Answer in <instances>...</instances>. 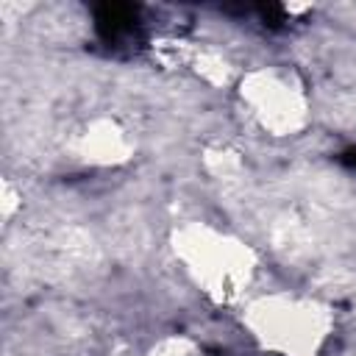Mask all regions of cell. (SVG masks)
<instances>
[{"label": "cell", "mask_w": 356, "mask_h": 356, "mask_svg": "<svg viewBox=\"0 0 356 356\" xmlns=\"http://www.w3.org/2000/svg\"><path fill=\"white\" fill-rule=\"evenodd\" d=\"M72 150L86 164L114 167V164H120V161L128 159L131 139H128V131L117 120H111V117H95V120H89L75 134Z\"/></svg>", "instance_id": "cell-4"}, {"label": "cell", "mask_w": 356, "mask_h": 356, "mask_svg": "<svg viewBox=\"0 0 356 356\" xmlns=\"http://www.w3.org/2000/svg\"><path fill=\"white\" fill-rule=\"evenodd\" d=\"M239 97L253 122L273 136H292L309 120V100L292 72L264 67L242 75Z\"/></svg>", "instance_id": "cell-3"}, {"label": "cell", "mask_w": 356, "mask_h": 356, "mask_svg": "<svg viewBox=\"0 0 356 356\" xmlns=\"http://www.w3.org/2000/svg\"><path fill=\"white\" fill-rule=\"evenodd\" d=\"M172 248L186 275L214 303L239 300L253 281V273H256L253 250L236 236L222 234L211 225H203V222L184 225L175 234Z\"/></svg>", "instance_id": "cell-1"}, {"label": "cell", "mask_w": 356, "mask_h": 356, "mask_svg": "<svg viewBox=\"0 0 356 356\" xmlns=\"http://www.w3.org/2000/svg\"><path fill=\"white\" fill-rule=\"evenodd\" d=\"M245 325L264 350L278 356H317L331 337L334 317L320 300L273 292L248 303Z\"/></svg>", "instance_id": "cell-2"}]
</instances>
